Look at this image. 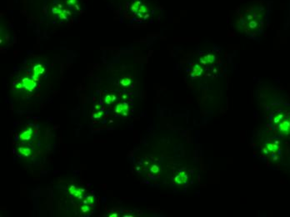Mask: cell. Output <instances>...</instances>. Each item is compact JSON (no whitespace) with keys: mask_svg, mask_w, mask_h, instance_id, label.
Segmentation results:
<instances>
[{"mask_svg":"<svg viewBox=\"0 0 290 217\" xmlns=\"http://www.w3.org/2000/svg\"><path fill=\"white\" fill-rule=\"evenodd\" d=\"M267 11L263 4H256L245 9L239 15V24L247 34L255 35L263 31Z\"/></svg>","mask_w":290,"mask_h":217,"instance_id":"6da1fadb","label":"cell"}]
</instances>
